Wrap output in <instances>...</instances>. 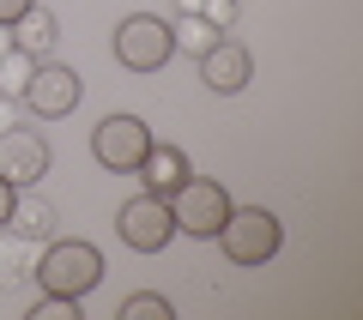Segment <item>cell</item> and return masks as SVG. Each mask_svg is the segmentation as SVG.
<instances>
[{
	"label": "cell",
	"instance_id": "6da1fadb",
	"mask_svg": "<svg viewBox=\"0 0 363 320\" xmlns=\"http://www.w3.org/2000/svg\"><path fill=\"white\" fill-rule=\"evenodd\" d=\"M30 278H37V290H55V296H91L104 284V248L79 242V236H49Z\"/></svg>",
	"mask_w": 363,
	"mask_h": 320
},
{
	"label": "cell",
	"instance_id": "7a4b0ae2",
	"mask_svg": "<svg viewBox=\"0 0 363 320\" xmlns=\"http://www.w3.org/2000/svg\"><path fill=\"white\" fill-rule=\"evenodd\" d=\"M212 242L224 248L230 266H267V260L285 248V224H279V212H267V205H230V218L218 224Z\"/></svg>",
	"mask_w": 363,
	"mask_h": 320
},
{
	"label": "cell",
	"instance_id": "3957f363",
	"mask_svg": "<svg viewBox=\"0 0 363 320\" xmlns=\"http://www.w3.org/2000/svg\"><path fill=\"white\" fill-rule=\"evenodd\" d=\"M169 200V224H176V236H194V242H212L218 236V224L230 218V193H224V181L212 176H188L176 193H164Z\"/></svg>",
	"mask_w": 363,
	"mask_h": 320
},
{
	"label": "cell",
	"instance_id": "277c9868",
	"mask_svg": "<svg viewBox=\"0 0 363 320\" xmlns=\"http://www.w3.org/2000/svg\"><path fill=\"white\" fill-rule=\"evenodd\" d=\"M109 49H116V61L128 67V73H164V67L176 61L169 18H157V13H128L116 25V37H109Z\"/></svg>",
	"mask_w": 363,
	"mask_h": 320
},
{
	"label": "cell",
	"instance_id": "5b68a950",
	"mask_svg": "<svg viewBox=\"0 0 363 320\" xmlns=\"http://www.w3.org/2000/svg\"><path fill=\"white\" fill-rule=\"evenodd\" d=\"M18 103H25V115H37V121H61V115H73L79 103H85V79H79V67L37 61L30 79H25V91H18Z\"/></svg>",
	"mask_w": 363,
	"mask_h": 320
},
{
	"label": "cell",
	"instance_id": "8992f818",
	"mask_svg": "<svg viewBox=\"0 0 363 320\" xmlns=\"http://www.w3.org/2000/svg\"><path fill=\"white\" fill-rule=\"evenodd\" d=\"M116 236L121 248H133V254H164L169 236H176V224H169V200L164 193H133V200H121L116 212Z\"/></svg>",
	"mask_w": 363,
	"mask_h": 320
},
{
	"label": "cell",
	"instance_id": "52a82bcc",
	"mask_svg": "<svg viewBox=\"0 0 363 320\" xmlns=\"http://www.w3.org/2000/svg\"><path fill=\"white\" fill-rule=\"evenodd\" d=\"M152 152V127H145L140 115H104L97 127H91V157L104 169H116V176H133V164Z\"/></svg>",
	"mask_w": 363,
	"mask_h": 320
},
{
	"label": "cell",
	"instance_id": "ba28073f",
	"mask_svg": "<svg viewBox=\"0 0 363 320\" xmlns=\"http://www.w3.org/2000/svg\"><path fill=\"white\" fill-rule=\"evenodd\" d=\"M0 176L13 188H43V176H49V139L37 127H0Z\"/></svg>",
	"mask_w": 363,
	"mask_h": 320
},
{
	"label": "cell",
	"instance_id": "9c48e42d",
	"mask_svg": "<svg viewBox=\"0 0 363 320\" xmlns=\"http://www.w3.org/2000/svg\"><path fill=\"white\" fill-rule=\"evenodd\" d=\"M194 61H200V85H206L212 97H236V91H248V79H255V55L236 37H218L206 55H194Z\"/></svg>",
	"mask_w": 363,
	"mask_h": 320
},
{
	"label": "cell",
	"instance_id": "30bf717a",
	"mask_svg": "<svg viewBox=\"0 0 363 320\" xmlns=\"http://www.w3.org/2000/svg\"><path fill=\"white\" fill-rule=\"evenodd\" d=\"M133 176H140L145 193H176L194 169H188V152H182V145H157V139H152V152L133 164Z\"/></svg>",
	"mask_w": 363,
	"mask_h": 320
},
{
	"label": "cell",
	"instance_id": "8fae6325",
	"mask_svg": "<svg viewBox=\"0 0 363 320\" xmlns=\"http://www.w3.org/2000/svg\"><path fill=\"white\" fill-rule=\"evenodd\" d=\"M55 224H61L55 200H43V188H18V200H13V218H6V230H18L30 248H37V242H49V236H55Z\"/></svg>",
	"mask_w": 363,
	"mask_h": 320
},
{
	"label": "cell",
	"instance_id": "7c38bea8",
	"mask_svg": "<svg viewBox=\"0 0 363 320\" xmlns=\"http://www.w3.org/2000/svg\"><path fill=\"white\" fill-rule=\"evenodd\" d=\"M55 42H61V18H55L49 6L37 0V6H30V13L13 25V49H18V55H30V61H49Z\"/></svg>",
	"mask_w": 363,
	"mask_h": 320
},
{
	"label": "cell",
	"instance_id": "4fadbf2b",
	"mask_svg": "<svg viewBox=\"0 0 363 320\" xmlns=\"http://www.w3.org/2000/svg\"><path fill=\"white\" fill-rule=\"evenodd\" d=\"M169 37H176V55L182 49H188V55H206L224 30L212 25V18H200V13H176V18H169Z\"/></svg>",
	"mask_w": 363,
	"mask_h": 320
},
{
	"label": "cell",
	"instance_id": "5bb4252c",
	"mask_svg": "<svg viewBox=\"0 0 363 320\" xmlns=\"http://www.w3.org/2000/svg\"><path fill=\"white\" fill-rule=\"evenodd\" d=\"M30 266H37V260H30V242L18 230H0V284L18 290V284L30 278Z\"/></svg>",
	"mask_w": 363,
	"mask_h": 320
},
{
	"label": "cell",
	"instance_id": "9a60e30c",
	"mask_svg": "<svg viewBox=\"0 0 363 320\" xmlns=\"http://www.w3.org/2000/svg\"><path fill=\"white\" fill-rule=\"evenodd\" d=\"M116 314H121V320H176V302H169V296H157V290H133Z\"/></svg>",
	"mask_w": 363,
	"mask_h": 320
},
{
	"label": "cell",
	"instance_id": "2e32d148",
	"mask_svg": "<svg viewBox=\"0 0 363 320\" xmlns=\"http://www.w3.org/2000/svg\"><path fill=\"white\" fill-rule=\"evenodd\" d=\"M79 308H85V296H55V290H43L37 302H30V320H79Z\"/></svg>",
	"mask_w": 363,
	"mask_h": 320
},
{
	"label": "cell",
	"instance_id": "e0dca14e",
	"mask_svg": "<svg viewBox=\"0 0 363 320\" xmlns=\"http://www.w3.org/2000/svg\"><path fill=\"white\" fill-rule=\"evenodd\" d=\"M30 55H18V49H6L0 55V97H18V91H25V79H30Z\"/></svg>",
	"mask_w": 363,
	"mask_h": 320
},
{
	"label": "cell",
	"instance_id": "ac0fdd59",
	"mask_svg": "<svg viewBox=\"0 0 363 320\" xmlns=\"http://www.w3.org/2000/svg\"><path fill=\"white\" fill-rule=\"evenodd\" d=\"M30 6H37V0H0V25L13 30V25H18V18H25V13H30Z\"/></svg>",
	"mask_w": 363,
	"mask_h": 320
},
{
	"label": "cell",
	"instance_id": "d6986e66",
	"mask_svg": "<svg viewBox=\"0 0 363 320\" xmlns=\"http://www.w3.org/2000/svg\"><path fill=\"white\" fill-rule=\"evenodd\" d=\"M13 200H18V188L0 176V230H6V218H13Z\"/></svg>",
	"mask_w": 363,
	"mask_h": 320
},
{
	"label": "cell",
	"instance_id": "ffe728a7",
	"mask_svg": "<svg viewBox=\"0 0 363 320\" xmlns=\"http://www.w3.org/2000/svg\"><path fill=\"white\" fill-rule=\"evenodd\" d=\"M6 49H13V30H6V25H0V55H6Z\"/></svg>",
	"mask_w": 363,
	"mask_h": 320
},
{
	"label": "cell",
	"instance_id": "44dd1931",
	"mask_svg": "<svg viewBox=\"0 0 363 320\" xmlns=\"http://www.w3.org/2000/svg\"><path fill=\"white\" fill-rule=\"evenodd\" d=\"M0 103H6V97H0Z\"/></svg>",
	"mask_w": 363,
	"mask_h": 320
}]
</instances>
